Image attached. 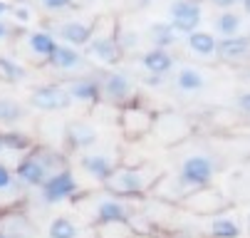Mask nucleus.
Here are the masks:
<instances>
[{
	"mask_svg": "<svg viewBox=\"0 0 250 238\" xmlns=\"http://www.w3.org/2000/svg\"><path fill=\"white\" fill-rule=\"evenodd\" d=\"M64 169L62 154H57L50 147L35 144L15 166V176L22 186H42L55 172Z\"/></svg>",
	"mask_w": 250,
	"mask_h": 238,
	"instance_id": "1",
	"label": "nucleus"
},
{
	"mask_svg": "<svg viewBox=\"0 0 250 238\" xmlns=\"http://www.w3.org/2000/svg\"><path fill=\"white\" fill-rule=\"evenodd\" d=\"M84 57H92L102 67H117L124 57V50L119 45V25L114 18H99L94 22L92 38L84 45Z\"/></svg>",
	"mask_w": 250,
	"mask_h": 238,
	"instance_id": "2",
	"label": "nucleus"
},
{
	"mask_svg": "<svg viewBox=\"0 0 250 238\" xmlns=\"http://www.w3.org/2000/svg\"><path fill=\"white\" fill-rule=\"evenodd\" d=\"M159 181H161V172L156 166H117L112 176L104 181V191L119 198L141 196L149 189H154Z\"/></svg>",
	"mask_w": 250,
	"mask_h": 238,
	"instance_id": "3",
	"label": "nucleus"
},
{
	"mask_svg": "<svg viewBox=\"0 0 250 238\" xmlns=\"http://www.w3.org/2000/svg\"><path fill=\"white\" fill-rule=\"evenodd\" d=\"M213 176H216V161H213L210 156H206V154H193V156H186L181 161L178 179H181L191 191L210 186Z\"/></svg>",
	"mask_w": 250,
	"mask_h": 238,
	"instance_id": "4",
	"label": "nucleus"
},
{
	"mask_svg": "<svg viewBox=\"0 0 250 238\" xmlns=\"http://www.w3.org/2000/svg\"><path fill=\"white\" fill-rule=\"evenodd\" d=\"M168 22L176 27L178 35H191V32L201 30L203 22V8L201 0H173L168 5Z\"/></svg>",
	"mask_w": 250,
	"mask_h": 238,
	"instance_id": "5",
	"label": "nucleus"
},
{
	"mask_svg": "<svg viewBox=\"0 0 250 238\" xmlns=\"http://www.w3.org/2000/svg\"><path fill=\"white\" fill-rule=\"evenodd\" d=\"M72 102L75 99L64 85H42L30 92L27 105L38 112H62V109H69Z\"/></svg>",
	"mask_w": 250,
	"mask_h": 238,
	"instance_id": "6",
	"label": "nucleus"
},
{
	"mask_svg": "<svg viewBox=\"0 0 250 238\" xmlns=\"http://www.w3.org/2000/svg\"><path fill=\"white\" fill-rule=\"evenodd\" d=\"M40 191H42V201L45 203H60V201H67V198H75L80 194V181L64 166V169H60V172H55L40 186Z\"/></svg>",
	"mask_w": 250,
	"mask_h": 238,
	"instance_id": "7",
	"label": "nucleus"
},
{
	"mask_svg": "<svg viewBox=\"0 0 250 238\" xmlns=\"http://www.w3.org/2000/svg\"><path fill=\"white\" fill-rule=\"evenodd\" d=\"M97 198V196H94ZM94 226H104V223H119V221H131V211L124 201H119V196L114 194H104L94 201L92 214H89Z\"/></svg>",
	"mask_w": 250,
	"mask_h": 238,
	"instance_id": "8",
	"label": "nucleus"
},
{
	"mask_svg": "<svg viewBox=\"0 0 250 238\" xmlns=\"http://www.w3.org/2000/svg\"><path fill=\"white\" fill-rule=\"evenodd\" d=\"M102 94L104 99H109L112 105H129V102L136 97V89H134V82L126 72H119V70H112L102 77Z\"/></svg>",
	"mask_w": 250,
	"mask_h": 238,
	"instance_id": "9",
	"label": "nucleus"
},
{
	"mask_svg": "<svg viewBox=\"0 0 250 238\" xmlns=\"http://www.w3.org/2000/svg\"><path fill=\"white\" fill-rule=\"evenodd\" d=\"M117 166L119 164H117L114 154H106V151H87V154L80 156V169L87 176H92V179H97L102 184L112 176V172Z\"/></svg>",
	"mask_w": 250,
	"mask_h": 238,
	"instance_id": "10",
	"label": "nucleus"
},
{
	"mask_svg": "<svg viewBox=\"0 0 250 238\" xmlns=\"http://www.w3.org/2000/svg\"><path fill=\"white\" fill-rule=\"evenodd\" d=\"M52 30V35L57 40H62L64 45H72V47H84L92 38V30L94 25L89 22H82V20H62L57 25L50 27Z\"/></svg>",
	"mask_w": 250,
	"mask_h": 238,
	"instance_id": "11",
	"label": "nucleus"
},
{
	"mask_svg": "<svg viewBox=\"0 0 250 238\" xmlns=\"http://www.w3.org/2000/svg\"><path fill=\"white\" fill-rule=\"evenodd\" d=\"M67 92L72 94L75 102L80 105H87V107H94L97 102H102V80L99 77H92V75H82V77H75L69 80L67 85Z\"/></svg>",
	"mask_w": 250,
	"mask_h": 238,
	"instance_id": "12",
	"label": "nucleus"
},
{
	"mask_svg": "<svg viewBox=\"0 0 250 238\" xmlns=\"http://www.w3.org/2000/svg\"><path fill=\"white\" fill-rule=\"evenodd\" d=\"M47 65L52 70H60V72H80L84 67V52H80V47L57 43V47L47 57Z\"/></svg>",
	"mask_w": 250,
	"mask_h": 238,
	"instance_id": "13",
	"label": "nucleus"
},
{
	"mask_svg": "<svg viewBox=\"0 0 250 238\" xmlns=\"http://www.w3.org/2000/svg\"><path fill=\"white\" fill-rule=\"evenodd\" d=\"M154 124V117L146 112V109H141L136 105H126L122 109V127H124V134L126 137H144V134L151 129Z\"/></svg>",
	"mask_w": 250,
	"mask_h": 238,
	"instance_id": "14",
	"label": "nucleus"
},
{
	"mask_svg": "<svg viewBox=\"0 0 250 238\" xmlns=\"http://www.w3.org/2000/svg\"><path fill=\"white\" fill-rule=\"evenodd\" d=\"M64 144L69 149H89L97 144V129L84 119H75L64 127Z\"/></svg>",
	"mask_w": 250,
	"mask_h": 238,
	"instance_id": "15",
	"label": "nucleus"
},
{
	"mask_svg": "<svg viewBox=\"0 0 250 238\" xmlns=\"http://www.w3.org/2000/svg\"><path fill=\"white\" fill-rule=\"evenodd\" d=\"M47 238H99V236H97V228L80 226L69 216H57L47 228Z\"/></svg>",
	"mask_w": 250,
	"mask_h": 238,
	"instance_id": "16",
	"label": "nucleus"
},
{
	"mask_svg": "<svg viewBox=\"0 0 250 238\" xmlns=\"http://www.w3.org/2000/svg\"><path fill=\"white\" fill-rule=\"evenodd\" d=\"M218 57L223 62H240L250 57V35H230L218 40Z\"/></svg>",
	"mask_w": 250,
	"mask_h": 238,
	"instance_id": "17",
	"label": "nucleus"
},
{
	"mask_svg": "<svg viewBox=\"0 0 250 238\" xmlns=\"http://www.w3.org/2000/svg\"><path fill=\"white\" fill-rule=\"evenodd\" d=\"M139 62H141V67H144L149 75H161V77L168 75L173 70V65H176L173 55L168 50H164V47H151L149 52H144L139 57Z\"/></svg>",
	"mask_w": 250,
	"mask_h": 238,
	"instance_id": "18",
	"label": "nucleus"
},
{
	"mask_svg": "<svg viewBox=\"0 0 250 238\" xmlns=\"http://www.w3.org/2000/svg\"><path fill=\"white\" fill-rule=\"evenodd\" d=\"M186 43H188V50L198 57H213L218 55V38L213 32H206V30H196L191 35H186Z\"/></svg>",
	"mask_w": 250,
	"mask_h": 238,
	"instance_id": "19",
	"label": "nucleus"
},
{
	"mask_svg": "<svg viewBox=\"0 0 250 238\" xmlns=\"http://www.w3.org/2000/svg\"><path fill=\"white\" fill-rule=\"evenodd\" d=\"M27 47L35 57H42L47 62V57L57 47V38L52 35V30H35L27 35Z\"/></svg>",
	"mask_w": 250,
	"mask_h": 238,
	"instance_id": "20",
	"label": "nucleus"
},
{
	"mask_svg": "<svg viewBox=\"0 0 250 238\" xmlns=\"http://www.w3.org/2000/svg\"><path fill=\"white\" fill-rule=\"evenodd\" d=\"M176 89L184 92V94H193V92H201L206 87V75L201 70H196V67H181L176 75Z\"/></svg>",
	"mask_w": 250,
	"mask_h": 238,
	"instance_id": "21",
	"label": "nucleus"
},
{
	"mask_svg": "<svg viewBox=\"0 0 250 238\" xmlns=\"http://www.w3.org/2000/svg\"><path fill=\"white\" fill-rule=\"evenodd\" d=\"M149 40L154 47H164L168 50L176 40H178V32L171 22H151L149 25Z\"/></svg>",
	"mask_w": 250,
	"mask_h": 238,
	"instance_id": "22",
	"label": "nucleus"
},
{
	"mask_svg": "<svg viewBox=\"0 0 250 238\" xmlns=\"http://www.w3.org/2000/svg\"><path fill=\"white\" fill-rule=\"evenodd\" d=\"M240 27H243V18L233 10H221V15L216 18V32L221 38L240 35Z\"/></svg>",
	"mask_w": 250,
	"mask_h": 238,
	"instance_id": "23",
	"label": "nucleus"
},
{
	"mask_svg": "<svg viewBox=\"0 0 250 238\" xmlns=\"http://www.w3.org/2000/svg\"><path fill=\"white\" fill-rule=\"evenodd\" d=\"M210 236L213 238H238L240 223L233 216H216L210 221Z\"/></svg>",
	"mask_w": 250,
	"mask_h": 238,
	"instance_id": "24",
	"label": "nucleus"
},
{
	"mask_svg": "<svg viewBox=\"0 0 250 238\" xmlns=\"http://www.w3.org/2000/svg\"><path fill=\"white\" fill-rule=\"evenodd\" d=\"M25 117V107L13 97H0V124H18Z\"/></svg>",
	"mask_w": 250,
	"mask_h": 238,
	"instance_id": "25",
	"label": "nucleus"
},
{
	"mask_svg": "<svg viewBox=\"0 0 250 238\" xmlns=\"http://www.w3.org/2000/svg\"><path fill=\"white\" fill-rule=\"evenodd\" d=\"M3 142H5V149H13V151H30L35 147L27 134H20V131H3Z\"/></svg>",
	"mask_w": 250,
	"mask_h": 238,
	"instance_id": "26",
	"label": "nucleus"
},
{
	"mask_svg": "<svg viewBox=\"0 0 250 238\" xmlns=\"http://www.w3.org/2000/svg\"><path fill=\"white\" fill-rule=\"evenodd\" d=\"M119 45H122V50H124V55H131V52H136L139 50V32L136 30H124V27H119Z\"/></svg>",
	"mask_w": 250,
	"mask_h": 238,
	"instance_id": "27",
	"label": "nucleus"
},
{
	"mask_svg": "<svg viewBox=\"0 0 250 238\" xmlns=\"http://www.w3.org/2000/svg\"><path fill=\"white\" fill-rule=\"evenodd\" d=\"M15 189H18V179L13 176V172L5 164H0V194L3 191H15Z\"/></svg>",
	"mask_w": 250,
	"mask_h": 238,
	"instance_id": "28",
	"label": "nucleus"
},
{
	"mask_svg": "<svg viewBox=\"0 0 250 238\" xmlns=\"http://www.w3.org/2000/svg\"><path fill=\"white\" fill-rule=\"evenodd\" d=\"M42 10L47 13H62V10H69L75 5V0H40Z\"/></svg>",
	"mask_w": 250,
	"mask_h": 238,
	"instance_id": "29",
	"label": "nucleus"
},
{
	"mask_svg": "<svg viewBox=\"0 0 250 238\" xmlns=\"http://www.w3.org/2000/svg\"><path fill=\"white\" fill-rule=\"evenodd\" d=\"M13 15L18 18V22H30V8H25V5L13 8Z\"/></svg>",
	"mask_w": 250,
	"mask_h": 238,
	"instance_id": "30",
	"label": "nucleus"
},
{
	"mask_svg": "<svg viewBox=\"0 0 250 238\" xmlns=\"http://www.w3.org/2000/svg\"><path fill=\"white\" fill-rule=\"evenodd\" d=\"M238 109H240L243 114H250V92H243V94L238 97Z\"/></svg>",
	"mask_w": 250,
	"mask_h": 238,
	"instance_id": "31",
	"label": "nucleus"
},
{
	"mask_svg": "<svg viewBox=\"0 0 250 238\" xmlns=\"http://www.w3.org/2000/svg\"><path fill=\"white\" fill-rule=\"evenodd\" d=\"M210 3L216 5L218 10H233V8L240 3V0H210Z\"/></svg>",
	"mask_w": 250,
	"mask_h": 238,
	"instance_id": "32",
	"label": "nucleus"
},
{
	"mask_svg": "<svg viewBox=\"0 0 250 238\" xmlns=\"http://www.w3.org/2000/svg\"><path fill=\"white\" fill-rule=\"evenodd\" d=\"M10 35H13V27L0 20V43H5V38H10Z\"/></svg>",
	"mask_w": 250,
	"mask_h": 238,
	"instance_id": "33",
	"label": "nucleus"
},
{
	"mask_svg": "<svg viewBox=\"0 0 250 238\" xmlns=\"http://www.w3.org/2000/svg\"><path fill=\"white\" fill-rule=\"evenodd\" d=\"M144 82L149 87H161V75H149V77H144Z\"/></svg>",
	"mask_w": 250,
	"mask_h": 238,
	"instance_id": "34",
	"label": "nucleus"
},
{
	"mask_svg": "<svg viewBox=\"0 0 250 238\" xmlns=\"http://www.w3.org/2000/svg\"><path fill=\"white\" fill-rule=\"evenodd\" d=\"M8 13H13V5H10V3H5V0H0V18L8 15Z\"/></svg>",
	"mask_w": 250,
	"mask_h": 238,
	"instance_id": "35",
	"label": "nucleus"
},
{
	"mask_svg": "<svg viewBox=\"0 0 250 238\" xmlns=\"http://www.w3.org/2000/svg\"><path fill=\"white\" fill-rule=\"evenodd\" d=\"M0 238H15V236H13V233H8L3 226H0Z\"/></svg>",
	"mask_w": 250,
	"mask_h": 238,
	"instance_id": "36",
	"label": "nucleus"
},
{
	"mask_svg": "<svg viewBox=\"0 0 250 238\" xmlns=\"http://www.w3.org/2000/svg\"><path fill=\"white\" fill-rule=\"evenodd\" d=\"M240 5H243V8H245V13L250 15V0H240Z\"/></svg>",
	"mask_w": 250,
	"mask_h": 238,
	"instance_id": "37",
	"label": "nucleus"
},
{
	"mask_svg": "<svg viewBox=\"0 0 250 238\" xmlns=\"http://www.w3.org/2000/svg\"><path fill=\"white\" fill-rule=\"evenodd\" d=\"M0 82H5V70H3V62H0Z\"/></svg>",
	"mask_w": 250,
	"mask_h": 238,
	"instance_id": "38",
	"label": "nucleus"
},
{
	"mask_svg": "<svg viewBox=\"0 0 250 238\" xmlns=\"http://www.w3.org/2000/svg\"><path fill=\"white\" fill-rule=\"evenodd\" d=\"M5 149V142H3V134H0V151H3Z\"/></svg>",
	"mask_w": 250,
	"mask_h": 238,
	"instance_id": "39",
	"label": "nucleus"
},
{
	"mask_svg": "<svg viewBox=\"0 0 250 238\" xmlns=\"http://www.w3.org/2000/svg\"><path fill=\"white\" fill-rule=\"evenodd\" d=\"M134 238H149V236H141V233H136V236H134Z\"/></svg>",
	"mask_w": 250,
	"mask_h": 238,
	"instance_id": "40",
	"label": "nucleus"
},
{
	"mask_svg": "<svg viewBox=\"0 0 250 238\" xmlns=\"http://www.w3.org/2000/svg\"><path fill=\"white\" fill-rule=\"evenodd\" d=\"M248 228H250V214H248Z\"/></svg>",
	"mask_w": 250,
	"mask_h": 238,
	"instance_id": "41",
	"label": "nucleus"
}]
</instances>
